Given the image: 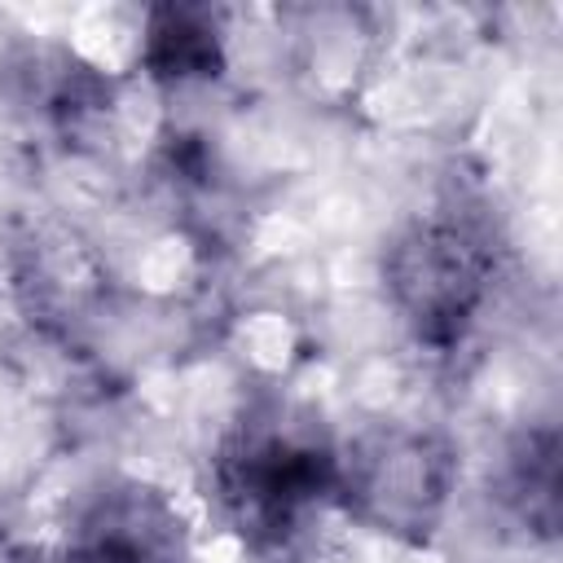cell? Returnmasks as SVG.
I'll return each instance as SVG.
<instances>
[{"label": "cell", "mask_w": 563, "mask_h": 563, "mask_svg": "<svg viewBox=\"0 0 563 563\" xmlns=\"http://www.w3.org/2000/svg\"><path fill=\"white\" fill-rule=\"evenodd\" d=\"M220 519L260 554H290L339 506V449L286 409H251L211 457Z\"/></svg>", "instance_id": "6da1fadb"}, {"label": "cell", "mask_w": 563, "mask_h": 563, "mask_svg": "<svg viewBox=\"0 0 563 563\" xmlns=\"http://www.w3.org/2000/svg\"><path fill=\"white\" fill-rule=\"evenodd\" d=\"M497 260L501 242L493 224L475 216L466 202L422 211L413 224L396 233L383 260L391 308L418 343L449 352L479 321L493 295Z\"/></svg>", "instance_id": "7a4b0ae2"}, {"label": "cell", "mask_w": 563, "mask_h": 563, "mask_svg": "<svg viewBox=\"0 0 563 563\" xmlns=\"http://www.w3.org/2000/svg\"><path fill=\"white\" fill-rule=\"evenodd\" d=\"M453 449L418 427H374L339 449V506L374 532L422 541L453 493Z\"/></svg>", "instance_id": "3957f363"}, {"label": "cell", "mask_w": 563, "mask_h": 563, "mask_svg": "<svg viewBox=\"0 0 563 563\" xmlns=\"http://www.w3.org/2000/svg\"><path fill=\"white\" fill-rule=\"evenodd\" d=\"M185 519L176 506L136 479L92 493L66 528L57 563H185Z\"/></svg>", "instance_id": "277c9868"}, {"label": "cell", "mask_w": 563, "mask_h": 563, "mask_svg": "<svg viewBox=\"0 0 563 563\" xmlns=\"http://www.w3.org/2000/svg\"><path fill=\"white\" fill-rule=\"evenodd\" d=\"M145 66L154 79L180 84L198 75H216L220 66V31L207 9H154L145 31Z\"/></svg>", "instance_id": "5b68a950"}, {"label": "cell", "mask_w": 563, "mask_h": 563, "mask_svg": "<svg viewBox=\"0 0 563 563\" xmlns=\"http://www.w3.org/2000/svg\"><path fill=\"white\" fill-rule=\"evenodd\" d=\"M506 501L515 515L537 528L541 537H554L559 519V435L550 427L528 431L506 462Z\"/></svg>", "instance_id": "8992f818"}]
</instances>
